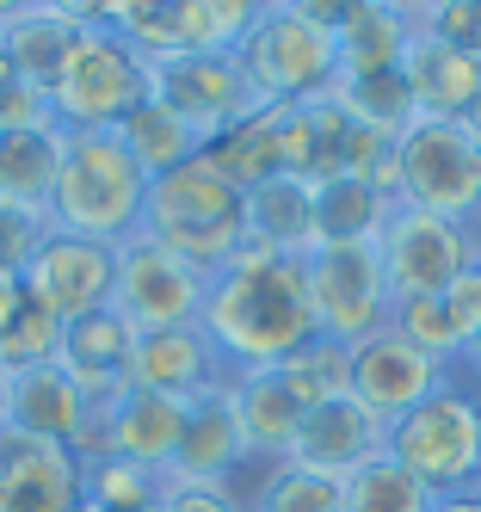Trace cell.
<instances>
[{"mask_svg": "<svg viewBox=\"0 0 481 512\" xmlns=\"http://www.w3.org/2000/svg\"><path fill=\"white\" fill-rule=\"evenodd\" d=\"M148 93L161 105H173L210 149L247 112H259V99H253L247 75H241V56H167V62L148 68Z\"/></svg>", "mask_w": 481, "mask_h": 512, "instance_id": "7c38bea8", "label": "cell"}, {"mask_svg": "<svg viewBox=\"0 0 481 512\" xmlns=\"http://www.w3.org/2000/svg\"><path fill=\"white\" fill-rule=\"evenodd\" d=\"M333 99L346 105V112L364 124V130H377V136H401L407 124H414L420 112H414V93H407V81L401 75H370V81H333L327 87Z\"/></svg>", "mask_w": 481, "mask_h": 512, "instance_id": "d6a6232c", "label": "cell"}, {"mask_svg": "<svg viewBox=\"0 0 481 512\" xmlns=\"http://www.w3.org/2000/svg\"><path fill=\"white\" fill-rule=\"evenodd\" d=\"M179 432H185V408L167 395H148V389H124L118 401H99L87 408L81 426V445H74V463H93V457H124L142 469H167L179 451Z\"/></svg>", "mask_w": 481, "mask_h": 512, "instance_id": "4fadbf2b", "label": "cell"}, {"mask_svg": "<svg viewBox=\"0 0 481 512\" xmlns=\"http://www.w3.org/2000/svg\"><path fill=\"white\" fill-rule=\"evenodd\" d=\"M395 334L407 340V346H420L426 358H438L444 371L457 364V352H463V334H457V321H451V309H444V297H414V303H395Z\"/></svg>", "mask_w": 481, "mask_h": 512, "instance_id": "d590c367", "label": "cell"}, {"mask_svg": "<svg viewBox=\"0 0 481 512\" xmlns=\"http://www.w3.org/2000/svg\"><path fill=\"white\" fill-rule=\"evenodd\" d=\"M407 19H414V13H407ZM401 81H407V93H414L420 118H463L469 99L481 93V62L414 25L407 56H401Z\"/></svg>", "mask_w": 481, "mask_h": 512, "instance_id": "44dd1931", "label": "cell"}, {"mask_svg": "<svg viewBox=\"0 0 481 512\" xmlns=\"http://www.w3.org/2000/svg\"><path fill=\"white\" fill-rule=\"evenodd\" d=\"M407 13H414L420 31H432V38L457 44L463 56L481 62V0H420V7H407Z\"/></svg>", "mask_w": 481, "mask_h": 512, "instance_id": "8d00e7d4", "label": "cell"}, {"mask_svg": "<svg viewBox=\"0 0 481 512\" xmlns=\"http://www.w3.org/2000/svg\"><path fill=\"white\" fill-rule=\"evenodd\" d=\"M7 420H13V371L0 364V432H7Z\"/></svg>", "mask_w": 481, "mask_h": 512, "instance_id": "ee69618b", "label": "cell"}, {"mask_svg": "<svg viewBox=\"0 0 481 512\" xmlns=\"http://www.w3.org/2000/svg\"><path fill=\"white\" fill-rule=\"evenodd\" d=\"M161 512H247L229 488H161Z\"/></svg>", "mask_w": 481, "mask_h": 512, "instance_id": "ab89813d", "label": "cell"}, {"mask_svg": "<svg viewBox=\"0 0 481 512\" xmlns=\"http://www.w3.org/2000/svg\"><path fill=\"white\" fill-rule=\"evenodd\" d=\"M414 19L389 0H346L333 19V44H340V81H370V75H401Z\"/></svg>", "mask_w": 481, "mask_h": 512, "instance_id": "7402d4cb", "label": "cell"}, {"mask_svg": "<svg viewBox=\"0 0 481 512\" xmlns=\"http://www.w3.org/2000/svg\"><path fill=\"white\" fill-rule=\"evenodd\" d=\"M81 488L93 512H155L161 506V475L142 463H124V457L81 463Z\"/></svg>", "mask_w": 481, "mask_h": 512, "instance_id": "4dcf8cb0", "label": "cell"}, {"mask_svg": "<svg viewBox=\"0 0 481 512\" xmlns=\"http://www.w3.org/2000/svg\"><path fill=\"white\" fill-rule=\"evenodd\" d=\"M395 204L463 229L481 223V142L463 118H414L395 136Z\"/></svg>", "mask_w": 481, "mask_h": 512, "instance_id": "8992f818", "label": "cell"}, {"mask_svg": "<svg viewBox=\"0 0 481 512\" xmlns=\"http://www.w3.org/2000/svg\"><path fill=\"white\" fill-rule=\"evenodd\" d=\"M210 161L229 173L241 192L278 179V173H284V105H259V112H247V118L210 149Z\"/></svg>", "mask_w": 481, "mask_h": 512, "instance_id": "f1b7e54d", "label": "cell"}, {"mask_svg": "<svg viewBox=\"0 0 481 512\" xmlns=\"http://www.w3.org/2000/svg\"><path fill=\"white\" fill-rule=\"evenodd\" d=\"M444 377L451 371H444L438 358H426L420 346H407L395 327L352 346V401H364L383 426H395L401 414H414L426 395H438Z\"/></svg>", "mask_w": 481, "mask_h": 512, "instance_id": "9a60e30c", "label": "cell"}, {"mask_svg": "<svg viewBox=\"0 0 481 512\" xmlns=\"http://www.w3.org/2000/svg\"><path fill=\"white\" fill-rule=\"evenodd\" d=\"M62 142H68V130L56 118L0 130V204L50 216V192H56V173H62Z\"/></svg>", "mask_w": 481, "mask_h": 512, "instance_id": "603a6c76", "label": "cell"}, {"mask_svg": "<svg viewBox=\"0 0 481 512\" xmlns=\"http://www.w3.org/2000/svg\"><path fill=\"white\" fill-rule=\"evenodd\" d=\"M50 235V216H37V210H19V204H0V266H25L31 260V247Z\"/></svg>", "mask_w": 481, "mask_h": 512, "instance_id": "74e56055", "label": "cell"}, {"mask_svg": "<svg viewBox=\"0 0 481 512\" xmlns=\"http://www.w3.org/2000/svg\"><path fill=\"white\" fill-rule=\"evenodd\" d=\"M432 512H481V494H444L432 500Z\"/></svg>", "mask_w": 481, "mask_h": 512, "instance_id": "7bdbcfd3", "label": "cell"}, {"mask_svg": "<svg viewBox=\"0 0 481 512\" xmlns=\"http://www.w3.org/2000/svg\"><path fill=\"white\" fill-rule=\"evenodd\" d=\"M81 25H87V7H0V44L13 56V75L50 99Z\"/></svg>", "mask_w": 481, "mask_h": 512, "instance_id": "ffe728a7", "label": "cell"}, {"mask_svg": "<svg viewBox=\"0 0 481 512\" xmlns=\"http://www.w3.org/2000/svg\"><path fill=\"white\" fill-rule=\"evenodd\" d=\"M377 253H383V272L395 303H414V297H438L451 290L469 266H475V241L463 223H444V216L426 210H407L395 204L377 229Z\"/></svg>", "mask_w": 481, "mask_h": 512, "instance_id": "30bf717a", "label": "cell"}, {"mask_svg": "<svg viewBox=\"0 0 481 512\" xmlns=\"http://www.w3.org/2000/svg\"><path fill=\"white\" fill-rule=\"evenodd\" d=\"M438 297H444V309H451V321H457V334L469 340L475 334V327H481V266H469L451 290H438Z\"/></svg>", "mask_w": 481, "mask_h": 512, "instance_id": "f35d334b", "label": "cell"}, {"mask_svg": "<svg viewBox=\"0 0 481 512\" xmlns=\"http://www.w3.org/2000/svg\"><path fill=\"white\" fill-rule=\"evenodd\" d=\"M469 241H475V266H481V223H475V229H469Z\"/></svg>", "mask_w": 481, "mask_h": 512, "instance_id": "bcb514c9", "label": "cell"}, {"mask_svg": "<svg viewBox=\"0 0 481 512\" xmlns=\"http://www.w3.org/2000/svg\"><path fill=\"white\" fill-rule=\"evenodd\" d=\"M130 383L148 389V395L179 401V408H198V401L235 389V371L222 364V352L210 346L204 327L185 321V327H161V334H136Z\"/></svg>", "mask_w": 481, "mask_h": 512, "instance_id": "5bb4252c", "label": "cell"}, {"mask_svg": "<svg viewBox=\"0 0 481 512\" xmlns=\"http://www.w3.org/2000/svg\"><path fill=\"white\" fill-rule=\"evenodd\" d=\"M389 457L432 500L481 494V395L457 377H444L438 395H426L414 414H401L389 426Z\"/></svg>", "mask_w": 481, "mask_h": 512, "instance_id": "5b68a950", "label": "cell"}, {"mask_svg": "<svg viewBox=\"0 0 481 512\" xmlns=\"http://www.w3.org/2000/svg\"><path fill=\"white\" fill-rule=\"evenodd\" d=\"M229 494L247 506V512H346V488L327 482V475L303 469V463H247Z\"/></svg>", "mask_w": 481, "mask_h": 512, "instance_id": "4316f807", "label": "cell"}, {"mask_svg": "<svg viewBox=\"0 0 481 512\" xmlns=\"http://www.w3.org/2000/svg\"><path fill=\"white\" fill-rule=\"evenodd\" d=\"M87 426V395L62 377V364H37V371H13V420L7 432L44 438V445L74 451Z\"/></svg>", "mask_w": 481, "mask_h": 512, "instance_id": "cb8c5ba5", "label": "cell"}, {"mask_svg": "<svg viewBox=\"0 0 481 512\" xmlns=\"http://www.w3.org/2000/svg\"><path fill=\"white\" fill-rule=\"evenodd\" d=\"M235 414H241V432H247V451L253 463H284L290 445H296V426H303V401L290 395V383L278 371H247L235 377Z\"/></svg>", "mask_w": 481, "mask_h": 512, "instance_id": "d4e9b609", "label": "cell"}, {"mask_svg": "<svg viewBox=\"0 0 481 512\" xmlns=\"http://www.w3.org/2000/svg\"><path fill=\"white\" fill-rule=\"evenodd\" d=\"M25 278V297L37 309H50L62 327L87 321L99 309H111V284H118V247H99L81 235H62L50 229L44 241L31 247V260L19 266Z\"/></svg>", "mask_w": 481, "mask_h": 512, "instance_id": "8fae6325", "label": "cell"}, {"mask_svg": "<svg viewBox=\"0 0 481 512\" xmlns=\"http://www.w3.org/2000/svg\"><path fill=\"white\" fill-rule=\"evenodd\" d=\"M118 136H124V149L136 155V167L148 173V179H161V173H173V167H185V161H198V155H210V142L185 124L173 105H161L155 93H148L136 112L118 124Z\"/></svg>", "mask_w": 481, "mask_h": 512, "instance_id": "83f0119b", "label": "cell"}, {"mask_svg": "<svg viewBox=\"0 0 481 512\" xmlns=\"http://www.w3.org/2000/svg\"><path fill=\"white\" fill-rule=\"evenodd\" d=\"M389 210H395V198H383L358 173L315 186V229H321V241H377Z\"/></svg>", "mask_w": 481, "mask_h": 512, "instance_id": "f546056e", "label": "cell"}, {"mask_svg": "<svg viewBox=\"0 0 481 512\" xmlns=\"http://www.w3.org/2000/svg\"><path fill=\"white\" fill-rule=\"evenodd\" d=\"M247 241L253 247H272V253H309L321 247L315 229V186L309 179H266V186L247 192Z\"/></svg>", "mask_w": 481, "mask_h": 512, "instance_id": "484cf974", "label": "cell"}, {"mask_svg": "<svg viewBox=\"0 0 481 512\" xmlns=\"http://www.w3.org/2000/svg\"><path fill=\"white\" fill-rule=\"evenodd\" d=\"M198 327L210 334V346L222 352V364L235 377L278 371L284 358H296L309 340H321L303 253H272V247L247 241L241 260L210 278Z\"/></svg>", "mask_w": 481, "mask_h": 512, "instance_id": "6da1fadb", "label": "cell"}, {"mask_svg": "<svg viewBox=\"0 0 481 512\" xmlns=\"http://www.w3.org/2000/svg\"><path fill=\"white\" fill-rule=\"evenodd\" d=\"M62 377L87 395V408H99V401H118L130 389V364H136V327H124L111 309L74 321L62 334Z\"/></svg>", "mask_w": 481, "mask_h": 512, "instance_id": "d6986e66", "label": "cell"}, {"mask_svg": "<svg viewBox=\"0 0 481 512\" xmlns=\"http://www.w3.org/2000/svg\"><path fill=\"white\" fill-rule=\"evenodd\" d=\"M253 463L247 451V432L235 414V395L222 389L198 408H185V432H179V451L161 469V488H229L235 475Z\"/></svg>", "mask_w": 481, "mask_h": 512, "instance_id": "2e32d148", "label": "cell"}, {"mask_svg": "<svg viewBox=\"0 0 481 512\" xmlns=\"http://www.w3.org/2000/svg\"><path fill=\"white\" fill-rule=\"evenodd\" d=\"M210 278L192 272L179 253L155 247L148 235L118 247V284H111V315L136 334H161V327H185L204 315Z\"/></svg>", "mask_w": 481, "mask_h": 512, "instance_id": "9c48e42d", "label": "cell"}, {"mask_svg": "<svg viewBox=\"0 0 481 512\" xmlns=\"http://www.w3.org/2000/svg\"><path fill=\"white\" fill-rule=\"evenodd\" d=\"M81 463L62 445L0 432V512H81Z\"/></svg>", "mask_w": 481, "mask_h": 512, "instance_id": "ac0fdd59", "label": "cell"}, {"mask_svg": "<svg viewBox=\"0 0 481 512\" xmlns=\"http://www.w3.org/2000/svg\"><path fill=\"white\" fill-rule=\"evenodd\" d=\"M62 334H68V327H62L50 309H37V303L25 297V309L13 315V327L0 334V364H7V371H37V364H56V358H62Z\"/></svg>", "mask_w": 481, "mask_h": 512, "instance_id": "e575fe53", "label": "cell"}, {"mask_svg": "<svg viewBox=\"0 0 481 512\" xmlns=\"http://www.w3.org/2000/svg\"><path fill=\"white\" fill-rule=\"evenodd\" d=\"M389 451V426L364 408L352 395H333V401H315L296 426V445H290V463H303L327 482H346L352 469H364L370 457Z\"/></svg>", "mask_w": 481, "mask_h": 512, "instance_id": "e0dca14e", "label": "cell"}, {"mask_svg": "<svg viewBox=\"0 0 481 512\" xmlns=\"http://www.w3.org/2000/svg\"><path fill=\"white\" fill-rule=\"evenodd\" d=\"M463 130H469V136H475V142H481V93H475V99H469V112H463Z\"/></svg>", "mask_w": 481, "mask_h": 512, "instance_id": "f6af8a7d", "label": "cell"}, {"mask_svg": "<svg viewBox=\"0 0 481 512\" xmlns=\"http://www.w3.org/2000/svg\"><path fill=\"white\" fill-rule=\"evenodd\" d=\"M303 272H309L315 327L327 340L364 346L395 321V290H389L377 241H321L303 253Z\"/></svg>", "mask_w": 481, "mask_h": 512, "instance_id": "ba28073f", "label": "cell"}, {"mask_svg": "<svg viewBox=\"0 0 481 512\" xmlns=\"http://www.w3.org/2000/svg\"><path fill=\"white\" fill-rule=\"evenodd\" d=\"M451 377H457V383H469V389L481 395V327L463 340V352H457V364H451Z\"/></svg>", "mask_w": 481, "mask_h": 512, "instance_id": "b9f144b4", "label": "cell"}, {"mask_svg": "<svg viewBox=\"0 0 481 512\" xmlns=\"http://www.w3.org/2000/svg\"><path fill=\"white\" fill-rule=\"evenodd\" d=\"M333 19L340 7H327V0H259L253 31L241 44V75L259 105H303L340 81Z\"/></svg>", "mask_w": 481, "mask_h": 512, "instance_id": "277c9868", "label": "cell"}, {"mask_svg": "<svg viewBox=\"0 0 481 512\" xmlns=\"http://www.w3.org/2000/svg\"><path fill=\"white\" fill-rule=\"evenodd\" d=\"M25 309V278L13 272V266H0V334L13 327V315Z\"/></svg>", "mask_w": 481, "mask_h": 512, "instance_id": "60d3db41", "label": "cell"}, {"mask_svg": "<svg viewBox=\"0 0 481 512\" xmlns=\"http://www.w3.org/2000/svg\"><path fill=\"white\" fill-rule=\"evenodd\" d=\"M278 377L290 383V395L303 401V408H315V401H333V395H352V346L340 340H309L296 358L278 364Z\"/></svg>", "mask_w": 481, "mask_h": 512, "instance_id": "836d02e7", "label": "cell"}, {"mask_svg": "<svg viewBox=\"0 0 481 512\" xmlns=\"http://www.w3.org/2000/svg\"><path fill=\"white\" fill-rule=\"evenodd\" d=\"M340 488H346V512H432V494L389 451L370 457L364 469H352Z\"/></svg>", "mask_w": 481, "mask_h": 512, "instance_id": "1f68e13d", "label": "cell"}, {"mask_svg": "<svg viewBox=\"0 0 481 512\" xmlns=\"http://www.w3.org/2000/svg\"><path fill=\"white\" fill-rule=\"evenodd\" d=\"M148 99V62L87 7V25L74 38L62 75L50 87V112L62 130H118L136 105Z\"/></svg>", "mask_w": 481, "mask_h": 512, "instance_id": "52a82bcc", "label": "cell"}, {"mask_svg": "<svg viewBox=\"0 0 481 512\" xmlns=\"http://www.w3.org/2000/svg\"><path fill=\"white\" fill-rule=\"evenodd\" d=\"M142 204H148V173L124 149V136L118 130H68L62 173L50 192V229L99 241V247H124L142 235Z\"/></svg>", "mask_w": 481, "mask_h": 512, "instance_id": "3957f363", "label": "cell"}, {"mask_svg": "<svg viewBox=\"0 0 481 512\" xmlns=\"http://www.w3.org/2000/svg\"><path fill=\"white\" fill-rule=\"evenodd\" d=\"M142 235L167 253H179L192 272L216 278L247 247V192L210 155H198V161H185L161 179H148Z\"/></svg>", "mask_w": 481, "mask_h": 512, "instance_id": "7a4b0ae2", "label": "cell"}]
</instances>
